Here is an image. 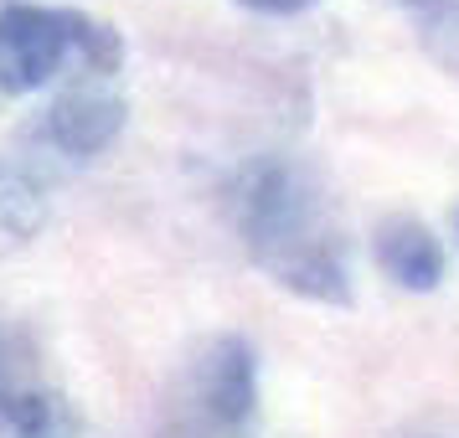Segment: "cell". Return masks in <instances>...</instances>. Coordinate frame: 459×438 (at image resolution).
Masks as SVG:
<instances>
[{
  "instance_id": "3",
  "label": "cell",
  "mask_w": 459,
  "mask_h": 438,
  "mask_svg": "<svg viewBox=\"0 0 459 438\" xmlns=\"http://www.w3.org/2000/svg\"><path fill=\"white\" fill-rule=\"evenodd\" d=\"M47 140L73 155V160H93V155H104L114 140H119V129H125V104L104 93V88H73L63 93L57 104L47 108Z\"/></svg>"
},
{
  "instance_id": "7",
  "label": "cell",
  "mask_w": 459,
  "mask_h": 438,
  "mask_svg": "<svg viewBox=\"0 0 459 438\" xmlns=\"http://www.w3.org/2000/svg\"><path fill=\"white\" fill-rule=\"evenodd\" d=\"M0 428H5L11 438H73L78 434L67 402L57 392L37 387V382H26L22 392L0 408Z\"/></svg>"
},
{
  "instance_id": "2",
  "label": "cell",
  "mask_w": 459,
  "mask_h": 438,
  "mask_svg": "<svg viewBox=\"0 0 459 438\" xmlns=\"http://www.w3.org/2000/svg\"><path fill=\"white\" fill-rule=\"evenodd\" d=\"M119 57H125L119 31L83 11H57V5L0 11V88L5 93H37L57 83L67 67H78L83 78H108Z\"/></svg>"
},
{
  "instance_id": "6",
  "label": "cell",
  "mask_w": 459,
  "mask_h": 438,
  "mask_svg": "<svg viewBox=\"0 0 459 438\" xmlns=\"http://www.w3.org/2000/svg\"><path fill=\"white\" fill-rule=\"evenodd\" d=\"M47 222V191L26 170L0 166V253H16L31 243Z\"/></svg>"
},
{
  "instance_id": "1",
  "label": "cell",
  "mask_w": 459,
  "mask_h": 438,
  "mask_svg": "<svg viewBox=\"0 0 459 438\" xmlns=\"http://www.w3.org/2000/svg\"><path fill=\"white\" fill-rule=\"evenodd\" d=\"M238 232L253 263L273 284L320 299V305H346L351 299V273H346V248L331 228L325 191L315 176L294 160H258L243 170L232 191Z\"/></svg>"
},
{
  "instance_id": "9",
  "label": "cell",
  "mask_w": 459,
  "mask_h": 438,
  "mask_svg": "<svg viewBox=\"0 0 459 438\" xmlns=\"http://www.w3.org/2000/svg\"><path fill=\"white\" fill-rule=\"evenodd\" d=\"M22 387H26V382H22V372H16V361H11V351H5V346H0V408L22 392Z\"/></svg>"
},
{
  "instance_id": "5",
  "label": "cell",
  "mask_w": 459,
  "mask_h": 438,
  "mask_svg": "<svg viewBox=\"0 0 459 438\" xmlns=\"http://www.w3.org/2000/svg\"><path fill=\"white\" fill-rule=\"evenodd\" d=\"M253 397H258V382H253V351L248 340H217L202 361V402L217 423H243L253 413Z\"/></svg>"
},
{
  "instance_id": "4",
  "label": "cell",
  "mask_w": 459,
  "mask_h": 438,
  "mask_svg": "<svg viewBox=\"0 0 459 438\" xmlns=\"http://www.w3.org/2000/svg\"><path fill=\"white\" fill-rule=\"evenodd\" d=\"M377 263L397 289L413 294L438 289V279H444V248L418 217H387L377 228Z\"/></svg>"
},
{
  "instance_id": "8",
  "label": "cell",
  "mask_w": 459,
  "mask_h": 438,
  "mask_svg": "<svg viewBox=\"0 0 459 438\" xmlns=\"http://www.w3.org/2000/svg\"><path fill=\"white\" fill-rule=\"evenodd\" d=\"M238 5H248L258 16H299V11H310L315 0H238Z\"/></svg>"
}]
</instances>
